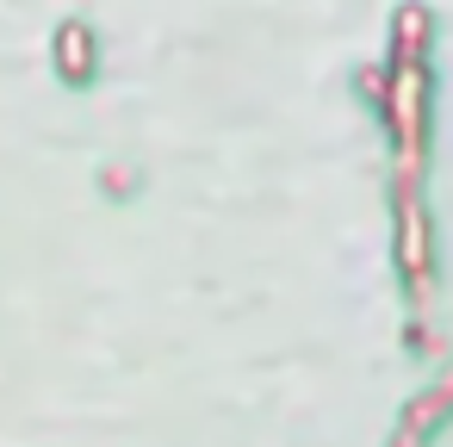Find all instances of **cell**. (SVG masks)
<instances>
[{"mask_svg":"<svg viewBox=\"0 0 453 447\" xmlns=\"http://www.w3.org/2000/svg\"><path fill=\"white\" fill-rule=\"evenodd\" d=\"M422 100H428V75L422 63H397L391 75V125H397V143H422Z\"/></svg>","mask_w":453,"mask_h":447,"instance_id":"cell-1","label":"cell"},{"mask_svg":"<svg viewBox=\"0 0 453 447\" xmlns=\"http://www.w3.org/2000/svg\"><path fill=\"white\" fill-rule=\"evenodd\" d=\"M94 32L81 26V19H69L63 32H57V75L69 81V88H88L94 81Z\"/></svg>","mask_w":453,"mask_h":447,"instance_id":"cell-2","label":"cell"},{"mask_svg":"<svg viewBox=\"0 0 453 447\" xmlns=\"http://www.w3.org/2000/svg\"><path fill=\"white\" fill-rule=\"evenodd\" d=\"M391 38H397V63H422V44H428V13L422 7H403L391 19Z\"/></svg>","mask_w":453,"mask_h":447,"instance_id":"cell-3","label":"cell"}]
</instances>
